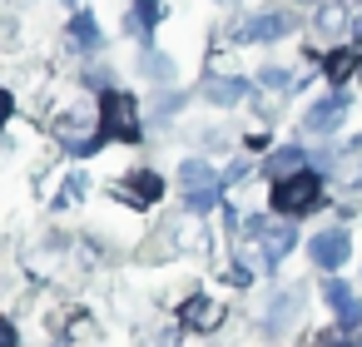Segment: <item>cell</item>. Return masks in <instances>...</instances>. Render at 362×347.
<instances>
[{
  "mask_svg": "<svg viewBox=\"0 0 362 347\" xmlns=\"http://www.w3.org/2000/svg\"><path fill=\"white\" fill-rule=\"evenodd\" d=\"M273 213H283V218H308V213H317L322 208V179L317 174H293V179H283V184H273Z\"/></svg>",
  "mask_w": 362,
  "mask_h": 347,
  "instance_id": "obj_1",
  "label": "cell"
},
{
  "mask_svg": "<svg viewBox=\"0 0 362 347\" xmlns=\"http://www.w3.org/2000/svg\"><path fill=\"white\" fill-rule=\"evenodd\" d=\"M100 129H105V139L139 144V139H144V124H139V105H134V95H124V90H105V95H100Z\"/></svg>",
  "mask_w": 362,
  "mask_h": 347,
  "instance_id": "obj_2",
  "label": "cell"
},
{
  "mask_svg": "<svg viewBox=\"0 0 362 347\" xmlns=\"http://www.w3.org/2000/svg\"><path fill=\"white\" fill-rule=\"evenodd\" d=\"M347 119V95L342 90H332V95H322L317 105H308V114H303V129L308 134H317V139H327V134H337V124Z\"/></svg>",
  "mask_w": 362,
  "mask_h": 347,
  "instance_id": "obj_3",
  "label": "cell"
},
{
  "mask_svg": "<svg viewBox=\"0 0 362 347\" xmlns=\"http://www.w3.org/2000/svg\"><path fill=\"white\" fill-rule=\"evenodd\" d=\"M115 194H119L129 208H149V204H159V194H164V179H159L154 169H144V164H139V169H129V174L115 184Z\"/></svg>",
  "mask_w": 362,
  "mask_h": 347,
  "instance_id": "obj_4",
  "label": "cell"
},
{
  "mask_svg": "<svg viewBox=\"0 0 362 347\" xmlns=\"http://www.w3.org/2000/svg\"><path fill=\"white\" fill-rule=\"evenodd\" d=\"M308 253H313V263L317 268H342L347 258H352V238L342 233V228H322V233H313V243H308Z\"/></svg>",
  "mask_w": 362,
  "mask_h": 347,
  "instance_id": "obj_5",
  "label": "cell"
},
{
  "mask_svg": "<svg viewBox=\"0 0 362 347\" xmlns=\"http://www.w3.org/2000/svg\"><path fill=\"white\" fill-rule=\"evenodd\" d=\"M288 30H293V16L263 11V16H253L248 25H238V40H243V45H273V40H283Z\"/></svg>",
  "mask_w": 362,
  "mask_h": 347,
  "instance_id": "obj_6",
  "label": "cell"
},
{
  "mask_svg": "<svg viewBox=\"0 0 362 347\" xmlns=\"http://www.w3.org/2000/svg\"><path fill=\"white\" fill-rule=\"evenodd\" d=\"M199 95H204L209 105H223V110H233V105H243L253 90H248V80H238V75H209V80L199 85Z\"/></svg>",
  "mask_w": 362,
  "mask_h": 347,
  "instance_id": "obj_7",
  "label": "cell"
},
{
  "mask_svg": "<svg viewBox=\"0 0 362 347\" xmlns=\"http://www.w3.org/2000/svg\"><path fill=\"white\" fill-rule=\"evenodd\" d=\"M179 322H184V327H194V332H214V327L223 322V302H214V298L194 293V298L179 307Z\"/></svg>",
  "mask_w": 362,
  "mask_h": 347,
  "instance_id": "obj_8",
  "label": "cell"
},
{
  "mask_svg": "<svg viewBox=\"0 0 362 347\" xmlns=\"http://www.w3.org/2000/svg\"><path fill=\"white\" fill-rule=\"evenodd\" d=\"M303 312V288H283L268 298V332H283L293 317Z\"/></svg>",
  "mask_w": 362,
  "mask_h": 347,
  "instance_id": "obj_9",
  "label": "cell"
},
{
  "mask_svg": "<svg viewBox=\"0 0 362 347\" xmlns=\"http://www.w3.org/2000/svg\"><path fill=\"white\" fill-rule=\"evenodd\" d=\"M303 164H308V154L298 149V144H278L268 159H263V169L273 174V184H283V179H293V174H303Z\"/></svg>",
  "mask_w": 362,
  "mask_h": 347,
  "instance_id": "obj_10",
  "label": "cell"
},
{
  "mask_svg": "<svg viewBox=\"0 0 362 347\" xmlns=\"http://www.w3.org/2000/svg\"><path fill=\"white\" fill-rule=\"evenodd\" d=\"M179 184H184V194H204V189H223V174H214L204 159H184L179 164Z\"/></svg>",
  "mask_w": 362,
  "mask_h": 347,
  "instance_id": "obj_11",
  "label": "cell"
},
{
  "mask_svg": "<svg viewBox=\"0 0 362 347\" xmlns=\"http://www.w3.org/2000/svg\"><path fill=\"white\" fill-rule=\"evenodd\" d=\"M293 243H298L293 228H263V238H258V258H263L268 268H278V263L293 253Z\"/></svg>",
  "mask_w": 362,
  "mask_h": 347,
  "instance_id": "obj_12",
  "label": "cell"
},
{
  "mask_svg": "<svg viewBox=\"0 0 362 347\" xmlns=\"http://www.w3.org/2000/svg\"><path fill=\"white\" fill-rule=\"evenodd\" d=\"M70 40H75L80 55H95V50L105 45V35H100V25H95L90 11H75V20H70Z\"/></svg>",
  "mask_w": 362,
  "mask_h": 347,
  "instance_id": "obj_13",
  "label": "cell"
},
{
  "mask_svg": "<svg viewBox=\"0 0 362 347\" xmlns=\"http://www.w3.org/2000/svg\"><path fill=\"white\" fill-rule=\"evenodd\" d=\"M322 75H327V85H347V80L357 75V50H352V45H337V50L322 60Z\"/></svg>",
  "mask_w": 362,
  "mask_h": 347,
  "instance_id": "obj_14",
  "label": "cell"
},
{
  "mask_svg": "<svg viewBox=\"0 0 362 347\" xmlns=\"http://www.w3.org/2000/svg\"><path fill=\"white\" fill-rule=\"evenodd\" d=\"M139 70H144V75H149V80H154L159 90H164V85H174V75H179V70H174V60H169L164 50H144Z\"/></svg>",
  "mask_w": 362,
  "mask_h": 347,
  "instance_id": "obj_15",
  "label": "cell"
},
{
  "mask_svg": "<svg viewBox=\"0 0 362 347\" xmlns=\"http://www.w3.org/2000/svg\"><path fill=\"white\" fill-rule=\"evenodd\" d=\"M322 302H327L332 312H347V307L357 302V293H352L342 278H322Z\"/></svg>",
  "mask_w": 362,
  "mask_h": 347,
  "instance_id": "obj_16",
  "label": "cell"
},
{
  "mask_svg": "<svg viewBox=\"0 0 362 347\" xmlns=\"http://www.w3.org/2000/svg\"><path fill=\"white\" fill-rule=\"evenodd\" d=\"M288 80H293V75H288L283 65H263V70H258V85H263V90H293Z\"/></svg>",
  "mask_w": 362,
  "mask_h": 347,
  "instance_id": "obj_17",
  "label": "cell"
},
{
  "mask_svg": "<svg viewBox=\"0 0 362 347\" xmlns=\"http://www.w3.org/2000/svg\"><path fill=\"white\" fill-rule=\"evenodd\" d=\"M218 194H223V189H204V194H184V204H189V213H209V208L218 204Z\"/></svg>",
  "mask_w": 362,
  "mask_h": 347,
  "instance_id": "obj_18",
  "label": "cell"
},
{
  "mask_svg": "<svg viewBox=\"0 0 362 347\" xmlns=\"http://www.w3.org/2000/svg\"><path fill=\"white\" fill-rule=\"evenodd\" d=\"M154 20H159V0H134V30H144Z\"/></svg>",
  "mask_w": 362,
  "mask_h": 347,
  "instance_id": "obj_19",
  "label": "cell"
},
{
  "mask_svg": "<svg viewBox=\"0 0 362 347\" xmlns=\"http://www.w3.org/2000/svg\"><path fill=\"white\" fill-rule=\"evenodd\" d=\"M85 199V179L75 174V179H65V189H60V208H70V204H80Z\"/></svg>",
  "mask_w": 362,
  "mask_h": 347,
  "instance_id": "obj_20",
  "label": "cell"
},
{
  "mask_svg": "<svg viewBox=\"0 0 362 347\" xmlns=\"http://www.w3.org/2000/svg\"><path fill=\"white\" fill-rule=\"evenodd\" d=\"M11 114H16V95H11L6 85H0V129L11 124Z\"/></svg>",
  "mask_w": 362,
  "mask_h": 347,
  "instance_id": "obj_21",
  "label": "cell"
},
{
  "mask_svg": "<svg viewBox=\"0 0 362 347\" xmlns=\"http://www.w3.org/2000/svg\"><path fill=\"white\" fill-rule=\"evenodd\" d=\"M21 337H16V322L11 317H0V347H16Z\"/></svg>",
  "mask_w": 362,
  "mask_h": 347,
  "instance_id": "obj_22",
  "label": "cell"
},
{
  "mask_svg": "<svg viewBox=\"0 0 362 347\" xmlns=\"http://www.w3.org/2000/svg\"><path fill=\"white\" fill-rule=\"evenodd\" d=\"M243 174H248V164H228V169H223V184H238Z\"/></svg>",
  "mask_w": 362,
  "mask_h": 347,
  "instance_id": "obj_23",
  "label": "cell"
},
{
  "mask_svg": "<svg viewBox=\"0 0 362 347\" xmlns=\"http://www.w3.org/2000/svg\"><path fill=\"white\" fill-rule=\"evenodd\" d=\"M65 6H75V0H65Z\"/></svg>",
  "mask_w": 362,
  "mask_h": 347,
  "instance_id": "obj_24",
  "label": "cell"
}]
</instances>
